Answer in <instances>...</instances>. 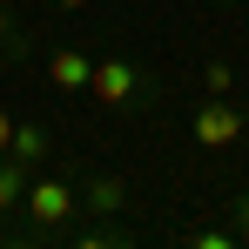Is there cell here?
<instances>
[{"label":"cell","mask_w":249,"mask_h":249,"mask_svg":"<svg viewBox=\"0 0 249 249\" xmlns=\"http://www.w3.org/2000/svg\"><path fill=\"white\" fill-rule=\"evenodd\" d=\"M20 209L34 215V229H41V236H54V229H68V222H74L81 189H74V182H61V175H41V182H27Z\"/></svg>","instance_id":"1"},{"label":"cell","mask_w":249,"mask_h":249,"mask_svg":"<svg viewBox=\"0 0 249 249\" xmlns=\"http://www.w3.org/2000/svg\"><path fill=\"white\" fill-rule=\"evenodd\" d=\"M148 74L135 68V61H94V74H88V94L101 101V108H142L148 94Z\"/></svg>","instance_id":"2"},{"label":"cell","mask_w":249,"mask_h":249,"mask_svg":"<svg viewBox=\"0 0 249 249\" xmlns=\"http://www.w3.org/2000/svg\"><path fill=\"white\" fill-rule=\"evenodd\" d=\"M196 142H202V148H236V142H243V115H236V101L202 94V108H196Z\"/></svg>","instance_id":"3"},{"label":"cell","mask_w":249,"mask_h":249,"mask_svg":"<svg viewBox=\"0 0 249 249\" xmlns=\"http://www.w3.org/2000/svg\"><path fill=\"white\" fill-rule=\"evenodd\" d=\"M88 74H94V54L88 47H61L47 61V81L61 88V94H88Z\"/></svg>","instance_id":"4"},{"label":"cell","mask_w":249,"mask_h":249,"mask_svg":"<svg viewBox=\"0 0 249 249\" xmlns=\"http://www.w3.org/2000/svg\"><path fill=\"white\" fill-rule=\"evenodd\" d=\"M81 209L88 215H122L128 209V182L122 175H88L81 182Z\"/></svg>","instance_id":"5"},{"label":"cell","mask_w":249,"mask_h":249,"mask_svg":"<svg viewBox=\"0 0 249 249\" xmlns=\"http://www.w3.org/2000/svg\"><path fill=\"white\" fill-rule=\"evenodd\" d=\"M7 155L20 168H41L47 155H54V135H47L41 122H14V142H7Z\"/></svg>","instance_id":"6"},{"label":"cell","mask_w":249,"mask_h":249,"mask_svg":"<svg viewBox=\"0 0 249 249\" xmlns=\"http://www.w3.org/2000/svg\"><path fill=\"white\" fill-rule=\"evenodd\" d=\"M27 182H34V168H20L14 155H0V215H7V209H20Z\"/></svg>","instance_id":"7"},{"label":"cell","mask_w":249,"mask_h":249,"mask_svg":"<svg viewBox=\"0 0 249 249\" xmlns=\"http://www.w3.org/2000/svg\"><path fill=\"white\" fill-rule=\"evenodd\" d=\"M202 88L229 101V94H236V74H229V61H209V68H202Z\"/></svg>","instance_id":"8"},{"label":"cell","mask_w":249,"mask_h":249,"mask_svg":"<svg viewBox=\"0 0 249 249\" xmlns=\"http://www.w3.org/2000/svg\"><path fill=\"white\" fill-rule=\"evenodd\" d=\"M0 47H7L14 61L27 54V41H20V20H14V7H0Z\"/></svg>","instance_id":"9"},{"label":"cell","mask_w":249,"mask_h":249,"mask_svg":"<svg viewBox=\"0 0 249 249\" xmlns=\"http://www.w3.org/2000/svg\"><path fill=\"white\" fill-rule=\"evenodd\" d=\"M229 229H236V243H249V189L229 202Z\"/></svg>","instance_id":"10"},{"label":"cell","mask_w":249,"mask_h":249,"mask_svg":"<svg viewBox=\"0 0 249 249\" xmlns=\"http://www.w3.org/2000/svg\"><path fill=\"white\" fill-rule=\"evenodd\" d=\"M81 243H94V249H101V243H128V229H115V222H101V229H81Z\"/></svg>","instance_id":"11"},{"label":"cell","mask_w":249,"mask_h":249,"mask_svg":"<svg viewBox=\"0 0 249 249\" xmlns=\"http://www.w3.org/2000/svg\"><path fill=\"white\" fill-rule=\"evenodd\" d=\"M189 243H202V249H229V243H236V229H196Z\"/></svg>","instance_id":"12"},{"label":"cell","mask_w":249,"mask_h":249,"mask_svg":"<svg viewBox=\"0 0 249 249\" xmlns=\"http://www.w3.org/2000/svg\"><path fill=\"white\" fill-rule=\"evenodd\" d=\"M7 142H14V115L0 108V155H7Z\"/></svg>","instance_id":"13"},{"label":"cell","mask_w":249,"mask_h":249,"mask_svg":"<svg viewBox=\"0 0 249 249\" xmlns=\"http://www.w3.org/2000/svg\"><path fill=\"white\" fill-rule=\"evenodd\" d=\"M54 7H61V14H81V7H88V0H54Z\"/></svg>","instance_id":"14"},{"label":"cell","mask_w":249,"mask_h":249,"mask_svg":"<svg viewBox=\"0 0 249 249\" xmlns=\"http://www.w3.org/2000/svg\"><path fill=\"white\" fill-rule=\"evenodd\" d=\"M0 74H7V47H0Z\"/></svg>","instance_id":"15"},{"label":"cell","mask_w":249,"mask_h":249,"mask_svg":"<svg viewBox=\"0 0 249 249\" xmlns=\"http://www.w3.org/2000/svg\"><path fill=\"white\" fill-rule=\"evenodd\" d=\"M215 7H229V0H215Z\"/></svg>","instance_id":"16"}]
</instances>
